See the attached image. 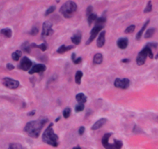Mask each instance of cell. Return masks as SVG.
I'll use <instances>...</instances> for the list:
<instances>
[{
	"label": "cell",
	"mask_w": 158,
	"mask_h": 149,
	"mask_svg": "<svg viewBox=\"0 0 158 149\" xmlns=\"http://www.w3.org/2000/svg\"><path fill=\"white\" fill-rule=\"evenodd\" d=\"M47 122H48L47 117H40L37 120L28 122L24 127V131L30 137L37 138L41 133L42 128Z\"/></svg>",
	"instance_id": "obj_1"
},
{
	"label": "cell",
	"mask_w": 158,
	"mask_h": 149,
	"mask_svg": "<svg viewBox=\"0 0 158 149\" xmlns=\"http://www.w3.org/2000/svg\"><path fill=\"white\" fill-rule=\"evenodd\" d=\"M53 126H54L53 123H51L49 124L47 128L43 133L42 140L44 143H46L47 145H51L53 147H57L59 138H58V136L54 133V129H53Z\"/></svg>",
	"instance_id": "obj_2"
},
{
	"label": "cell",
	"mask_w": 158,
	"mask_h": 149,
	"mask_svg": "<svg viewBox=\"0 0 158 149\" xmlns=\"http://www.w3.org/2000/svg\"><path fill=\"white\" fill-rule=\"evenodd\" d=\"M78 9V6L75 2L73 1H68L62 5L61 9H60V13L63 15L64 18L68 19L73 16Z\"/></svg>",
	"instance_id": "obj_3"
},
{
	"label": "cell",
	"mask_w": 158,
	"mask_h": 149,
	"mask_svg": "<svg viewBox=\"0 0 158 149\" xmlns=\"http://www.w3.org/2000/svg\"><path fill=\"white\" fill-rule=\"evenodd\" d=\"M147 57L150 58H154V53L152 51V48L147 44V45L143 48V50L140 51L137 55L136 57V64L139 66H141L143 64H144L146 62Z\"/></svg>",
	"instance_id": "obj_4"
},
{
	"label": "cell",
	"mask_w": 158,
	"mask_h": 149,
	"mask_svg": "<svg viewBox=\"0 0 158 149\" xmlns=\"http://www.w3.org/2000/svg\"><path fill=\"white\" fill-rule=\"evenodd\" d=\"M53 23L50 21H46L44 22L43 24V27H42V37H49L54 33V30L52 29Z\"/></svg>",
	"instance_id": "obj_5"
},
{
	"label": "cell",
	"mask_w": 158,
	"mask_h": 149,
	"mask_svg": "<svg viewBox=\"0 0 158 149\" xmlns=\"http://www.w3.org/2000/svg\"><path fill=\"white\" fill-rule=\"evenodd\" d=\"M2 84L6 87L11 89V90H16L19 86V82L15 79L10 78H4L2 79Z\"/></svg>",
	"instance_id": "obj_6"
},
{
	"label": "cell",
	"mask_w": 158,
	"mask_h": 149,
	"mask_svg": "<svg viewBox=\"0 0 158 149\" xmlns=\"http://www.w3.org/2000/svg\"><path fill=\"white\" fill-rule=\"evenodd\" d=\"M104 28V27H100V26H95L94 27L92 28V30H91V32H90V36L88 40L86 42V44L88 45L92 43L93 41L95 40V38H96V37L98 36L99 34H100L102 29Z\"/></svg>",
	"instance_id": "obj_7"
},
{
	"label": "cell",
	"mask_w": 158,
	"mask_h": 149,
	"mask_svg": "<svg viewBox=\"0 0 158 149\" xmlns=\"http://www.w3.org/2000/svg\"><path fill=\"white\" fill-rule=\"evenodd\" d=\"M130 85V81L128 78H116L114 82V85L116 88L126 90Z\"/></svg>",
	"instance_id": "obj_8"
},
{
	"label": "cell",
	"mask_w": 158,
	"mask_h": 149,
	"mask_svg": "<svg viewBox=\"0 0 158 149\" xmlns=\"http://www.w3.org/2000/svg\"><path fill=\"white\" fill-rule=\"evenodd\" d=\"M33 62L31 60H30L27 57H23L22 58L20 62V64H19V68L21 69V70H23V71H30L31 69V67H32Z\"/></svg>",
	"instance_id": "obj_9"
},
{
	"label": "cell",
	"mask_w": 158,
	"mask_h": 149,
	"mask_svg": "<svg viewBox=\"0 0 158 149\" xmlns=\"http://www.w3.org/2000/svg\"><path fill=\"white\" fill-rule=\"evenodd\" d=\"M111 136H112V134L107 133L105 134L102 138V144L103 147L105 149H116L114 144H109V140Z\"/></svg>",
	"instance_id": "obj_10"
},
{
	"label": "cell",
	"mask_w": 158,
	"mask_h": 149,
	"mask_svg": "<svg viewBox=\"0 0 158 149\" xmlns=\"http://www.w3.org/2000/svg\"><path fill=\"white\" fill-rule=\"evenodd\" d=\"M46 69L47 67L45 64H37L31 68V69L29 71V73H30V75H33V74L35 73H40V72H44V71H46Z\"/></svg>",
	"instance_id": "obj_11"
},
{
	"label": "cell",
	"mask_w": 158,
	"mask_h": 149,
	"mask_svg": "<svg viewBox=\"0 0 158 149\" xmlns=\"http://www.w3.org/2000/svg\"><path fill=\"white\" fill-rule=\"evenodd\" d=\"M105 30H102L100 34H99L98 39H97V47L101 48L105 45Z\"/></svg>",
	"instance_id": "obj_12"
},
{
	"label": "cell",
	"mask_w": 158,
	"mask_h": 149,
	"mask_svg": "<svg viewBox=\"0 0 158 149\" xmlns=\"http://www.w3.org/2000/svg\"><path fill=\"white\" fill-rule=\"evenodd\" d=\"M106 122H107V119L106 118H101V119H99L98 121H96L95 123L92 127V131H96V130H99L102 127H103V125H105L106 124Z\"/></svg>",
	"instance_id": "obj_13"
},
{
	"label": "cell",
	"mask_w": 158,
	"mask_h": 149,
	"mask_svg": "<svg viewBox=\"0 0 158 149\" xmlns=\"http://www.w3.org/2000/svg\"><path fill=\"white\" fill-rule=\"evenodd\" d=\"M129 44V40L126 37H121L117 41V46L122 50L126 49Z\"/></svg>",
	"instance_id": "obj_14"
},
{
	"label": "cell",
	"mask_w": 158,
	"mask_h": 149,
	"mask_svg": "<svg viewBox=\"0 0 158 149\" xmlns=\"http://www.w3.org/2000/svg\"><path fill=\"white\" fill-rule=\"evenodd\" d=\"M81 37H82V35H81V33L80 31H78V32L74 34L71 37V41L75 45H78L81 43Z\"/></svg>",
	"instance_id": "obj_15"
},
{
	"label": "cell",
	"mask_w": 158,
	"mask_h": 149,
	"mask_svg": "<svg viewBox=\"0 0 158 149\" xmlns=\"http://www.w3.org/2000/svg\"><path fill=\"white\" fill-rule=\"evenodd\" d=\"M76 100L78 101V104H84L87 102V97L84 93H78L75 97Z\"/></svg>",
	"instance_id": "obj_16"
},
{
	"label": "cell",
	"mask_w": 158,
	"mask_h": 149,
	"mask_svg": "<svg viewBox=\"0 0 158 149\" xmlns=\"http://www.w3.org/2000/svg\"><path fill=\"white\" fill-rule=\"evenodd\" d=\"M103 62V55L101 53H97L93 57V63L95 64H100Z\"/></svg>",
	"instance_id": "obj_17"
},
{
	"label": "cell",
	"mask_w": 158,
	"mask_h": 149,
	"mask_svg": "<svg viewBox=\"0 0 158 149\" xmlns=\"http://www.w3.org/2000/svg\"><path fill=\"white\" fill-rule=\"evenodd\" d=\"M149 23H150V20H147L145 22L144 24H143V26L142 27V28H141V29L140 30V31L137 33V34H136V40H137V41L140 40V38L142 37L143 34L144 30H146V28H147V27L148 26V24H149Z\"/></svg>",
	"instance_id": "obj_18"
},
{
	"label": "cell",
	"mask_w": 158,
	"mask_h": 149,
	"mask_svg": "<svg viewBox=\"0 0 158 149\" xmlns=\"http://www.w3.org/2000/svg\"><path fill=\"white\" fill-rule=\"evenodd\" d=\"M74 48L73 45H71V46H65L64 44L61 45V46L59 48L57 49V53L58 54H64L66 51H68V50H71V49Z\"/></svg>",
	"instance_id": "obj_19"
},
{
	"label": "cell",
	"mask_w": 158,
	"mask_h": 149,
	"mask_svg": "<svg viewBox=\"0 0 158 149\" xmlns=\"http://www.w3.org/2000/svg\"><path fill=\"white\" fill-rule=\"evenodd\" d=\"M0 34L3 35V36H5V37L10 38V37H12L13 32H12V30L10 28H5V29H2V30L0 31Z\"/></svg>",
	"instance_id": "obj_20"
},
{
	"label": "cell",
	"mask_w": 158,
	"mask_h": 149,
	"mask_svg": "<svg viewBox=\"0 0 158 149\" xmlns=\"http://www.w3.org/2000/svg\"><path fill=\"white\" fill-rule=\"evenodd\" d=\"M106 23V17L105 16H102L101 17L97 19V20L95 21V26H100V27H104L105 23Z\"/></svg>",
	"instance_id": "obj_21"
},
{
	"label": "cell",
	"mask_w": 158,
	"mask_h": 149,
	"mask_svg": "<svg viewBox=\"0 0 158 149\" xmlns=\"http://www.w3.org/2000/svg\"><path fill=\"white\" fill-rule=\"evenodd\" d=\"M155 31H156L155 28H150V29H148V30L146 31V33H145V39H149V38L153 37L154 34H155Z\"/></svg>",
	"instance_id": "obj_22"
},
{
	"label": "cell",
	"mask_w": 158,
	"mask_h": 149,
	"mask_svg": "<svg viewBox=\"0 0 158 149\" xmlns=\"http://www.w3.org/2000/svg\"><path fill=\"white\" fill-rule=\"evenodd\" d=\"M30 48H39L42 51H45V50H47V46L46 44H41L37 45V44L33 43V44H30Z\"/></svg>",
	"instance_id": "obj_23"
},
{
	"label": "cell",
	"mask_w": 158,
	"mask_h": 149,
	"mask_svg": "<svg viewBox=\"0 0 158 149\" xmlns=\"http://www.w3.org/2000/svg\"><path fill=\"white\" fill-rule=\"evenodd\" d=\"M21 57H22V52L20 50H16L12 54V58L15 62H18L19 60L20 59Z\"/></svg>",
	"instance_id": "obj_24"
},
{
	"label": "cell",
	"mask_w": 158,
	"mask_h": 149,
	"mask_svg": "<svg viewBox=\"0 0 158 149\" xmlns=\"http://www.w3.org/2000/svg\"><path fill=\"white\" fill-rule=\"evenodd\" d=\"M83 77V72L81 71H78L75 74V83L78 85H80L81 78Z\"/></svg>",
	"instance_id": "obj_25"
},
{
	"label": "cell",
	"mask_w": 158,
	"mask_h": 149,
	"mask_svg": "<svg viewBox=\"0 0 158 149\" xmlns=\"http://www.w3.org/2000/svg\"><path fill=\"white\" fill-rule=\"evenodd\" d=\"M98 19V16L95 13L91 14L89 16H88V25H92V23L95 22Z\"/></svg>",
	"instance_id": "obj_26"
},
{
	"label": "cell",
	"mask_w": 158,
	"mask_h": 149,
	"mask_svg": "<svg viewBox=\"0 0 158 149\" xmlns=\"http://www.w3.org/2000/svg\"><path fill=\"white\" fill-rule=\"evenodd\" d=\"M21 48H22V50H23V51H25V52L30 53V49H31V48H30V43L28 41L24 42L23 45H22V47H21Z\"/></svg>",
	"instance_id": "obj_27"
},
{
	"label": "cell",
	"mask_w": 158,
	"mask_h": 149,
	"mask_svg": "<svg viewBox=\"0 0 158 149\" xmlns=\"http://www.w3.org/2000/svg\"><path fill=\"white\" fill-rule=\"evenodd\" d=\"M71 109L70 107L65 108L64 110H63V116L65 119H68L70 116H71Z\"/></svg>",
	"instance_id": "obj_28"
},
{
	"label": "cell",
	"mask_w": 158,
	"mask_h": 149,
	"mask_svg": "<svg viewBox=\"0 0 158 149\" xmlns=\"http://www.w3.org/2000/svg\"><path fill=\"white\" fill-rule=\"evenodd\" d=\"M9 149H23V147L18 143H12L9 145Z\"/></svg>",
	"instance_id": "obj_29"
},
{
	"label": "cell",
	"mask_w": 158,
	"mask_h": 149,
	"mask_svg": "<svg viewBox=\"0 0 158 149\" xmlns=\"http://www.w3.org/2000/svg\"><path fill=\"white\" fill-rule=\"evenodd\" d=\"M152 9H153V6H152V2L151 1H149L148 3H147V6L144 9V13H150L152 11Z\"/></svg>",
	"instance_id": "obj_30"
},
{
	"label": "cell",
	"mask_w": 158,
	"mask_h": 149,
	"mask_svg": "<svg viewBox=\"0 0 158 149\" xmlns=\"http://www.w3.org/2000/svg\"><path fill=\"white\" fill-rule=\"evenodd\" d=\"M135 29H136L135 25L129 26L125 30V34H132V33H133V31L135 30Z\"/></svg>",
	"instance_id": "obj_31"
},
{
	"label": "cell",
	"mask_w": 158,
	"mask_h": 149,
	"mask_svg": "<svg viewBox=\"0 0 158 149\" xmlns=\"http://www.w3.org/2000/svg\"><path fill=\"white\" fill-rule=\"evenodd\" d=\"M55 9H56V7L54 6H50L48 8V9L46 10V13H45V16H48V15H50V14L53 13L55 11Z\"/></svg>",
	"instance_id": "obj_32"
},
{
	"label": "cell",
	"mask_w": 158,
	"mask_h": 149,
	"mask_svg": "<svg viewBox=\"0 0 158 149\" xmlns=\"http://www.w3.org/2000/svg\"><path fill=\"white\" fill-rule=\"evenodd\" d=\"M114 145L116 149H121L122 147H123V142L119 140H114Z\"/></svg>",
	"instance_id": "obj_33"
},
{
	"label": "cell",
	"mask_w": 158,
	"mask_h": 149,
	"mask_svg": "<svg viewBox=\"0 0 158 149\" xmlns=\"http://www.w3.org/2000/svg\"><path fill=\"white\" fill-rule=\"evenodd\" d=\"M84 109H85V106H84V104H78V105L75 106V112L77 113L81 112V111L84 110Z\"/></svg>",
	"instance_id": "obj_34"
},
{
	"label": "cell",
	"mask_w": 158,
	"mask_h": 149,
	"mask_svg": "<svg viewBox=\"0 0 158 149\" xmlns=\"http://www.w3.org/2000/svg\"><path fill=\"white\" fill-rule=\"evenodd\" d=\"M38 32H39L38 27H33L30 31V34L32 35V36H35V35H37L38 34Z\"/></svg>",
	"instance_id": "obj_35"
},
{
	"label": "cell",
	"mask_w": 158,
	"mask_h": 149,
	"mask_svg": "<svg viewBox=\"0 0 158 149\" xmlns=\"http://www.w3.org/2000/svg\"><path fill=\"white\" fill-rule=\"evenodd\" d=\"M92 13H93V8H92V6H89L86 9V16H89Z\"/></svg>",
	"instance_id": "obj_36"
},
{
	"label": "cell",
	"mask_w": 158,
	"mask_h": 149,
	"mask_svg": "<svg viewBox=\"0 0 158 149\" xmlns=\"http://www.w3.org/2000/svg\"><path fill=\"white\" fill-rule=\"evenodd\" d=\"M85 127H80L79 129H78V134H79V135H83V134L85 133Z\"/></svg>",
	"instance_id": "obj_37"
},
{
	"label": "cell",
	"mask_w": 158,
	"mask_h": 149,
	"mask_svg": "<svg viewBox=\"0 0 158 149\" xmlns=\"http://www.w3.org/2000/svg\"><path fill=\"white\" fill-rule=\"evenodd\" d=\"M81 62H82V58H81V57H76V59L74 60V61H73L74 64H80V63H81Z\"/></svg>",
	"instance_id": "obj_38"
},
{
	"label": "cell",
	"mask_w": 158,
	"mask_h": 149,
	"mask_svg": "<svg viewBox=\"0 0 158 149\" xmlns=\"http://www.w3.org/2000/svg\"><path fill=\"white\" fill-rule=\"evenodd\" d=\"M14 65L13 64H10V63H8V64H6V69H8V70H9V71H12V70H13L14 69Z\"/></svg>",
	"instance_id": "obj_39"
},
{
	"label": "cell",
	"mask_w": 158,
	"mask_h": 149,
	"mask_svg": "<svg viewBox=\"0 0 158 149\" xmlns=\"http://www.w3.org/2000/svg\"><path fill=\"white\" fill-rule=\"evenodd\" d=\"M36 114V110H31V111H30V112L27 113V116H29V117H32V116H34V115Z\"/></svg>",
	"instance_id": "obj_40"
},
{
	"label": "cell",
	"mask_w": 158,
	"mask_h": 149,
	"mask_svg": "<svg viewBox=\"0 0 158 149\" xmlns=\"http://www.w3.org/2000/svg\"><path fill=\"white\" fill-rule=\"evenodd\" d=\"M129 61H130V60L128 59V58H124V59L122 60V62H123V63H129Z\"/></svg>",
	"instance_id": "obj_41"
},
{
	"label": "cell",
	"mask_w": 158,
	"mask_h": 149,
	"mask_svg": "<svg viewBox=\"0 0 158 149\" xmlns=\"http://www.w3.org/2000/svg\"><path fill=\"white\" fill-rule=\"evenodd\" d=\"M75 59H76V55L74 53H73V54L71 55V60H72V61H74Z\"/></svg>",
	"instance_id": "obj_42"
},
{
	"label": "cell",
	"mask_w": 158,
	"mask_h": 149,
	"mask_svg": "<svg viewBox=\"0 0 158 149\" xmlns=\"http://www.w3.org/2000/svg\"><path fill=\"white\" fill-rule=\"evenodd\" d=\"M73 149H81L80 146H76V147L73 148Z\"/></svg>",
	"instance_id": "obj_43"
},
{
	"label": "cell",
	"mask_w": 158,
	"mask_h": 149,
	"mask_svg": "<svg viewBox=\"0 0 158 149\" xmlns=\"http://www.w3.org/2000/svg\"><path fill=\"white\" fill-rule=\"evenodd\" d=\"M60 118H61V117H57V120H56V122H57V121H58V120H60Z\"/></svg>",
	"instance_id": "obj_44"
}]
</instances>
